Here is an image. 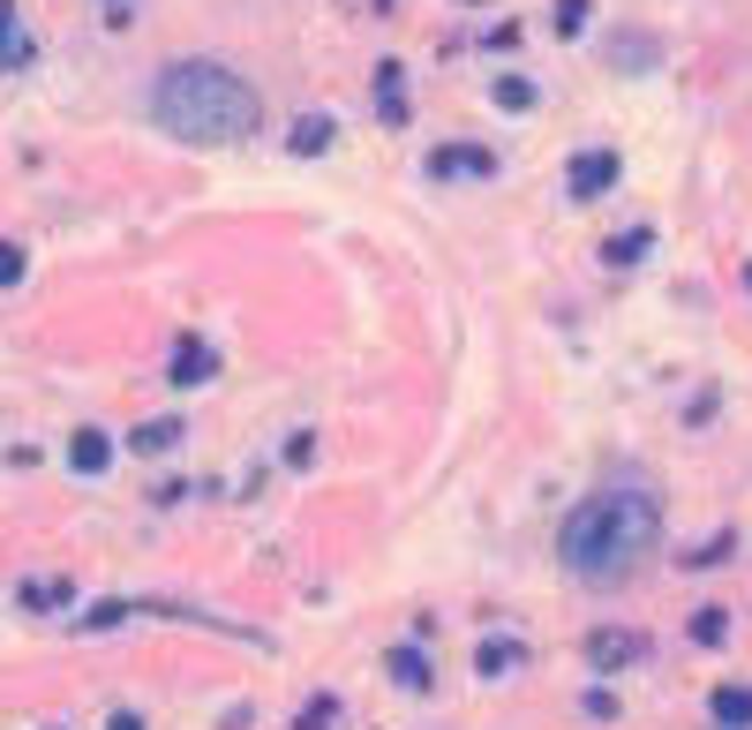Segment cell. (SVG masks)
<instances>
[{
	"instance_id": "17",
	"label": "cell",
	"mask_w": 752,
	"mask_h": 730,
	"mask_svg": "<svg viewBox=\"0 0 752 730\" xmlns=\"http://www.w3.org/2000/svg\"><path fill=\"white\" fill-rule=\"evenodd\" d=\"M497 106L527 114V106H535V84H527V76H497Z\"/></svg>"
},
{
	"instance_id": "26",
	"label": "cell",
	"mask_w": 752,
	"mask_h": 730,
	"mask_svg": "<svg viewBox=\"0 0 752 730\" xmlns=\"http://www.w3.org/2000/svg\"><path fill=\"white\" fill-rule=\"evenodd\" d=\"M745 287H752V264H745Z\"/></svg>"
},
{
	"instance_id": "12",
	"label": "cell",
	"mask_w": 752,
	"mask_h": 730,
	"mask_svg": "<svg viewBox=\"0 0 752 730\" xmlns=\"http://www.w3.org/2000/svg\"><path fill=\"white\" fill-rule=\"evenodd\" d=\"M384 663H391V678H399L407 693H421V686H429V663H421V647H391Z\"/></svg>"
},
{
	"instance_id": "8",
	"label": "cell",
	"mask_w": 752,
	"mask_h": 730,
	"mask_svg": "<svg viewBox=\"0 0 752 730\" xmlns=\"http://www.w3.org/2000/svg\"><path fill=\"white\" fill-rule=\"evenodd\" d=\"M106 460H114L106 430H76V437H68V468H76V474H106Z\"/></svg>"
},
{
	"instance_id": "13",
	"label": "cell",
	"mask_w": 752,
	"mask_h": 730,
	"mask_svg": "<svg viewBox=\"0 0 752 730\" xmlns=\"http://www.w3.org/2000/svg\"><path fill=\"white\" fill-rule=\"evenodd\" d=\"M647 249H655V226H632V234H617V241H610V264H640Z\"/></svg>"
},
{
	"instance_id": "2",
	"label": "cell",
	"mask_w": 752,
	"mask_h": 730,
	"mask_svg": "<svg viewBox=\"0 0 752 730\" xmlns=\"http://www.w3.org/2000/svg\"><path fill=\"white\" fill-rule=\"evenodd\" d=\"M151 114L181 143H249L256 121H264V98L218 61H173L151 84Z\"/></svg>"
},
{
	"instance_id": "3",
	"label": "cell",
	"mask_w": 752,
	"mask_h": 730,
	"mask_svg": "<svg viewBox=\"0 0 752 730\" xmlns=\"http://www.w3.org/2000/svg\"><path fill=\"white\" fill-rule=\"evenodd\" d=\"M497 173V151H482V143H444V151H429V181H490Z\"/></svg>"
},
{
	"instance_id": "4",
	"label": "cell",
	"mask_w": 752,
	"mask_h": 730,
	"mask_svg": "<svg viewBox=\"0 0 752 730\" xmlns=\"http://www.w3.org/2000/svg\"><path fill=\"white\" fill-rule=\"evenodd\" d=\"M610 181H617V151H580V159L565 167V189H572V204H594Z\"/></svg>"
},
{
	"instance_id": "10",
	"label": "cell",
	"mask_w": 752,
	"mask_h": 730,
	"mask_svg": "<svg viewBox=\"0 0 752 730\" xmlns=\"http://www.w3.org/2000/svg\"><path fill=\"white\" fill-rule=\"evenodd\" d=\"M708 708H715V723H722V730H745L752 723V686H715Z\"/></svg>"
},
{
	"instance_id": "18",
	"label": "cell",
	"mask_w": 752,
	"mask_h": 730,
	"mask_svg": "<svg viewBox=\"0 0 752 730\" xmlns=\"http://www.w3.org/2000/svg\"><path fill=\"white\" fill-rule=\"evenodd\" d=\"M482 670H490V678H497V670H519V647H512V641H490V647H482Z\"/></svg>"
},
{
	"instance_id": "15",
	"label": "cell",
	"mask_w": 752,
	"mask_h": 730,
	"mask_svg": "<svg viewBox=\"0 0 752 730\" xmlns=\"http://www.w3.org/2000/svg\"><path fill=\"white\" fill-rule=\"evenodd\" d=\"M610 61H617V68H655V39H617Z\"/></svg>"
},
{
	"instance_id": "9",
	"label": "cell",
	"mask_w": 752,
	"mask_h": 730,
	"mask_svg": "<svg viewBox=\"0 0 752 730\" xmlns=\"http://www.w3.org/2000/svg\"><path fill=\"white\" fill-rule=\"evenodd\" d=\"M287 151L293 159H316V151H332V114H301L287 136Z\"/></svg>"
},
{
	"instance_id": "11",
	"label": "cell",
	"mask_w": 752,
	"mask_h": 730,
	"mask_svg": "<svg viewBox=\"0 0 752 730\" xmlns=\"http://www.w3.org/2000/svg\"><path fill=\"white\" fill-rule=\"evenodd\" d=\"M211 369H218V354H211V346H196V340L173 354V385H204Z\"/></svg>"
},
{
	"instance_id": "6",
	"label": "cell",
	"mask_w": 752,
	"mask_h": 730,
	"mask_svg": "<svg viewBox=\"0 0 752 730\" xmlns=\"http://www.w3.org/2000/svg\"><path fill=\"white\" fill-rule=\"evenodd\" d=\"M376 114H384V129H407V68L399 61L376 68Z\"/></svg>"
},
{
	"instance_id": "5",
	"label": "cell",
	"mask_w": 752,
	"mask_h": 730,
	"mask_svg": "<svg viewBox=\"0 0 752 730\" xmlns=\"http://www.w3.org/2000/svg\"><path fill=\"white\" fill-rule=\"evenodd\" d=\"M587 655H594V670H625V663L647 655V641H640V633H610V625H602V633H587Z\"/></svg>"
},
{
	"instance_id": "20",
	"label": "cell",
	"mask_w": 752,
	"mask_h": 730,
	"mask_svg": "<svg viewBox=\"0 0 752 730\" xmlns=\"http://www.w3.org/2000/svg\"><path fill=\"white\" fill-rule=\"evenodd\" d=\"M128 610H136V602H98V610L84 618V633H106V625H121Z\"/></svg>"
},
{
	"instance_id": "19",
	"label": "cell",
	"mask_w": 752,
	"mask_h": 730,
	"mask_svg": "<svg viewBox=\"0 0 752 730\" xmlns=\"http://www.w3.org/2000/svg\"><path fill=\"white\" fill-rule=\"evenodd\" d=\"M23 602H31V610H61V602H76V595L53 588V580H39V588H23Z\"/></svg>"
},
{
	"instance_id": "14",
	"label": "cell",
	"mask_w": 752,
	"mask_h": 730,
	"mask_svg": "<svg viewBox=\"0 0 752 730\" xmlns=\"http://www.w3.org/2000/svg\"><path fill=\"white\" fill-rule=\"evenodd\" d=\"M173 444H181V422H143V430H136V452H173Z\"/></svg>"
},
{
	"instance_id": "21",
	"label": "cell",
	"mask_w": 752,
	"mask_h": 730,
	"mask_svg": "<svg viewBox=\"0 0 752 730\" xmlns=\"http://www.w3.org/2000/svg\"><path fill=\"white\" fill-rule=\"evenodd\" d=\"M722 633H730V610H700L692 618V641H722Z\"/></svg>"
},
{
	"instance_id": "22",
	"label": "cell",
	"mask_w": 752,
	"mask_h": 730,
	"mask_svg": "<svg viewBox=\"0 0 752 730\" xmlns=\"http://www.w3.org/2000/svg\"><path fill=\"white\" fill-rule=\"evenodd\" d=\"M332 716H339V700L324 693V700H309V708H301V730H332Z\"/></svg>"
},
{
	"instance_id": "16",
	"label": "cell",
	"mask_w": 752,
	"mask_h": 730,
	"mask_svg": "<svg viewBox=\"0 0 752 730\" xmlns=\"http://www.w3.org/2000/svg\"><path fill=\"white\" fill-rule=\"evenodd\" d=\"M549 23H557V39H580V31H587V0H557Z\"/></svg>"
},
{
	"instance_id": "7",
	"label": "cell",
	"mask_w": 752,
	"mask_h": 730,
	"mask_svg": "<svg viewBox=\"0 0 752 730\" xmlns=\"http://www.w3.org/2000/svg\"><path fill=\"white\" fill-rule=\"evenodd\" d=\"M31 61V31L15 15V0H0V68H23Z\"/></svg>"
},
{
	"instance_id": "24",
	"label": "cell",
	"mask_w": 752,
	"mask_h": 730,
	"mask_svg": "<svg viewBox=\"0 0 752 730\" xmlns=\"http://www.w3.org/2000/svg\"><path fill=\"white\" fill-rule=\"evenodd\" d=\"M106 15H114V23H128V0H106Z\"/></svg>"
},
{
	"instance_id": "25",
	"label": "cell",
	"mask_w": 752,
	"mask_h": 730,
	"mask_svg": "<svg viewBox=\"0 0 752 730\" xmlns=\"http://www.w3.org/2000/svg\"><path fill=\"white\" fill-rule=\"evenodd\" d=\"M106 730H143V723H136V716H114V723H106Z\"/></svg>"
},
{
	"instance_id": "1",
	"label": "cell",
	"mask_w": 752,
	"mask_h": 730,
	"mask_svg": "<svg viewBox=\"0 0 752 730\" xmlns=\"http://www.w3.org/2000/svg\"><path fill=\"white\" fill-rule=\"evenodd\" d=\"M655 543H663V505H655V490H640V482L594 490V497L572 505L565 527H557V558L572 565L580 580H594V588L632 580L640 565L655 558Z\"/></svg>"
},
{
	"instance_id": "23",
	"label": "cell",
	"mask_w": 752,
	"mask_h": 730,
	"mask_svg": "<svg viewBox=\"0 0 752 730\" xmlns=\"http://www.w3.org/2000/svg\"><path fill=\"white\" fill-rule=\"evenodd\" d=\"M15 279H23V249H15V241H0V287H15Z\"/></svg>"
}]
</instances>
